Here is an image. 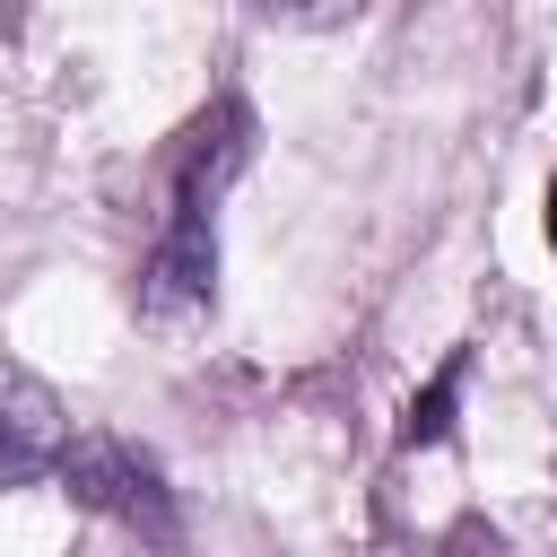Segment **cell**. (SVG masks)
Returning a JSON list of instances; mask_svg holds the SVG:
<instances>
[{
    "mask_svg": "<svg viewBox=\"0 0 557 557\" xmlns=\"http://www.w3.org/2000/svg\"><path fill=\"white\" fill-rule=\"evenodd\" d=\"M461 374H470V357H453V366H444V374H435V383H426V392L400 409V444H409V453H418V444H444L453 400H461Z\"/></svg>",
    "mask_w": 557,
    "mask_h": 557,
    "instance_id": "obj_4",
    "label": "cell"
},
{
    "mask_svg": "<svg viewBox=\"0 0 557 557\" xmlns=\"http://www.w3.org/2000/svg\"><path fill=\"white\" fill-rule=\"evenodd\" d=\"M61 487H70L78 505H96V513L131 522V531L174 540V496H165V470H157L139 444H122V435H78V444H70V461H61Z\"/></svg>",
    "mask_w": 557,
    "mask_h": 557,
    "instance_id": "obj_2",
    "label": "cell"
},
{
    "mask_svg": "<svg viewBox=\"0 0 557 557\" xmlns=\"http://www.w3.org/2000/svg\"><path fill=\"white\" fill-rule=\"evenodd\" d=\"M548 252H557V174H548Z\"/></svg>",
    "mask_w": 557,
    "mask_h": 557,
    "instance_id": "obj_5",
    "label": "cell"
},
{
    "mask_svg": "<svg viewBox=\"0 0 557 557\" xmlns=\"http://www.w3.org/2000/svg\"><path fill=\"white\" fill-rule=\"evenodd\" d=\"M78 426L61 409V392L44 374H26L17 357H0V487H35V479H61Z\"/></svg>",
    "mask_w": 557,
    "mask_h": 557,
    "instance_id": "obj_3",
    "label": "cell"
},
{
    "mask_svg": "<svg viewBox=\"0 0 557 557\" xmlns=\"http://www.w3.org/2000/svg\"><path fill=\"white\" fill-rule=\"evenodd\" d=\"M244 157H252V113H244L235 96H218V104L183 131V148H174L165 226H157L148 270H139V313H148L157 331H191V322L209 313V296H218V200H226V183L244 174Z\"/></svg>",
    "mask_w": 557,
    "mask_h": 557,
    "instance_id": "obj_1",
    "label": "cell"
}]
</instances>
